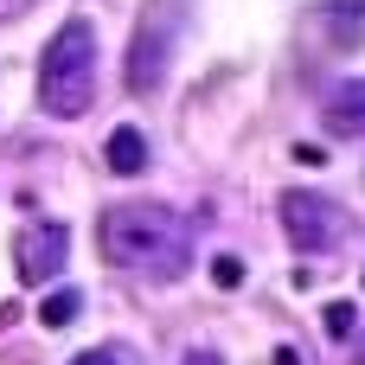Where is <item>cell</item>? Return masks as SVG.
<instances>
[{
    "mask_svg": "<svg viewBox=\"0 0 365 365\" xmlns=\"http://www.w3.org/2000/svg\"><path fill=\"white\" fill-rule=\"evenodd\" d=\"M96 244L115 269L148 276V282H173V276L192 269V225L173 205H154V199L109 205L103 225H96Z\"/></svg>",
    "mask_w": 365,
    "mask_h": 365,
    "instance_id": "cell-1",
    "label": "cell"
},
{
    "mask_svg": "<svg viewBox=\"0 0 365 365\" xmlns=\"http://www.w3.org/2000/svg\"><path fill=\"white\" fill-rule=\"evenodd\" d=\"M90 103H96V32L90 19H64L38 58V109L71 122Z\"/></svg>",
    "mask_w": 365,
    "mask_h": 365,
    "instance_id": "cell-2",
    "label": "cell"
},
{
    "mask_svg": "<svg viewBox=\"0 0 365 365\" xmlns=\"http://www.w3.org/2000/svg\"><path fill=\"white\" fill-rule=\"evenodd\" d=\"M282 231H289V244L302 250V257H334L346 237H353V218H346V205L340 199H327V192H282Z\"/></svg>",
    "mask_w": 365,
    "mask_h": 365,
    "instance_id": "cell-3",
    "label": "cell"
},
{
    "mask_svg": "<svg viewBox=\"0 0 365 365\" xmlns=\"http://www.w3.org/2000/svg\"><path fill=\"white\" fill-rule=\"evenodd\" d=\"M173 71V26H160V13H148L128 38V58H122V83L135 96H154Z\"/></svg>",
    "mask_w": 365,
    "mask_h": 365,
    "instance_id": "cell-4",
    "label": "cell"
},
{
    "mask_svg": "<svg viewBox=\"0 0 365 365\" xmlns=\"http://www.w3.org/2000/svg\"><path fill=\"white\" fill-rule=\"evenodd\" d=\"M64 257H71V225L64 218H32L19 237H13V269H19V282H51V276H64Z\"/></svg>",
    "mask_w": 365,
    "mask_h": 365,
    "instance_id": "cell-5",
    "label": "cell"
},
{
    "mask_svg": "<svg viewBox=\"0 0 365 365\" xmlns=\"http://www.w3.org/2000/svg\"><path fill=\"white\" fill-rule=\"evenodd\" d=\"M321 128L340 141H365V77H346L321 96Z\"/></svg>",
    "mask_w": 365,
    "mask_h": 365,
    "instance_id": "cell-6",
    "label": "cell"
},
{
    "mask_svg": "<svg viewBox=\"0 0 365 365\" xmlns=\"http://www.w3.org/2000/svg\"><path fill=\"white\" fill-rule=\"evenodd\" d=\"M321 38L334 51H359L365 45V0H321Z\"/></svg>",
    "mask_w": 365,
    "mask_h": 365,
    "instance_id": "cell-7",
    "label": "cell"
},
{
    "mask_svg": "<svg viewBox=\"0 0 365 365\" xmlns=\"http://www.w3.org/2000/svg\"><path fill=\"white\" fill-rule=\"evenodd\" d=\"M103 160H109V173H122V180L148 173V135H141V128H115L109 148H103Z\"/></svg>",
    "mask_w": 365,
    "mask_h": 365,
    "instance_id": "cell-8",
    "label": "cell"
},
{
    "mask_svg": "<svg viewBox=\"0 0 365 365\" xmlns=\"http://www.w3.org/2000/svg\"><path fill=\"white\" fill-rule=\"evenodd\" d=\"M77 314H83V295H77V289H51V295L38 302V321H45V327H71Z\"/></svg>",
    "mask_w": 365,
    "mask_h": 365,
    "instance_id": "cell-9",
    "label": "cell"
},
{
    "mask_svg": "<svg viewBox=\"0 0 365 365\" xmlns=\"http://www.w3.org/2000/svg\"><path fill=\"white\" fill-rule=\"evenodd\" d=\"M327 334H334V340H353V334H359V308H353V302H334V308H327Z\"/></svg>",
    "mask_w": 365,
    "mask_h": 365,
    "instance_id": "cell-10",
    "label": "cell"
},
{
    "mask_svg": "<svg viewBox=\"0 0 365 365\" xmlns=\"http://www.w3.org/2000/svg\"><path fill=\"white\" fill-rule=\"evenodd\" d=\"M212 282H218V289H237V282H244V263H237V257H218V263H212Z\"/></svg>",
    "mask_w": 365,
    "mask_h": 365,
    "instance_id": "cell-11",
    "label": "cell"
},
{
    "mask_svg": "<svg viewBox=\"0 0 365 365\" xmlns=\"http://www.w3.org/2000/svg\"><path fill=\"white\" fill-rule=\"evenodd\" d=\"M71 365H122V359H115V353H103V346H96V353H77V359H71Z\"/></svg>",
    "mask_w": 365,
    "mask_h": 365,
    "instance_id": "cell-12",
    "label": "cell"
},
{
    "mask_svg": "<svg viewBox=\"0 0 365 365\" xmlns=\"http://www.w3.org/2000/svg\"><path fill=\"white\" fill-rule=\"evenodd\" d=\"M180 365H225V359H218V353H205V346H192V353H186Z\"/></svg>",
    "mask_w": 365,
    "mask_h": 365,
    "instance_id": "cell-13",
    "label": "cell"
},
{
    "mask_svg": "<svg viewBox=\"0 0 365 365\" xmlns=\"http://www.w3.org/2000/svg\"><path fill=\"white\" fill-rule=\"evenodd\" d=\"M26 6H38V0H0V19H19Z\"/></svg>",
    "mask_w": 365,
    "mask_h": 365,
    "instance_id": "cell-14",
    "label": "cell"
},
{
    "mask_svg": "<svg viewBox=\"0 0 365 365\" xmlns=\"http://www.w3.org/2000/svg\"><path fill=\"white\" fill-rule=\"evenodd\" d=\"M276 365H302V359H295V346H276Z\"/></svg>",
    "mask_w": 365,
    "mask_h": 365,
    "instance_id": "cell-15",
    "label": "cell"
},
{
    "mask_svg": "<svg viewBox=\"0 0 365 365\" xmlns=\"http://www.w3.org/2000/svg\"><path fill=\"white\" fill-rule=\"evenodd\" d=\"M359 359H365V340H359Z\"/></svg>",
    "mask_w": 365,
    "mask_h": 365,
    "instance_id": "cell-16",
    "label": "cell"
}]
</instances>
